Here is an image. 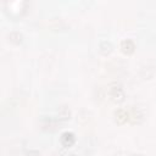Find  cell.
I'll list each match as a JSON object with an SVG mask.
<instances>
[{"label": "cell", "mask_w": 156, "mask_h": 156, "mask_svg": "<svg viewBox=\"0 0 156 156\" xmlns=\"http://www.w3.org/2000/svg\"><path fill=\"white\" fill-rule=\"evenodd\" d=\"M115 118H116V121L118 122V123H124V122H127L128 121V118H129V115H128V112L127 111H124V110H117L116 112H115Z\"/></svg>", "instance_id": "3"}, {"label": "cell", "mask_w": 156, "mask_h": 156, "mask_svg": "<svg viewBox=\"0 0 156 156\" xmlns=\"http://www.w3.org/2000/svg\"><path fill=\"white\" fill-rule=\"evenodd\" d=\"M74 140H76L74 134L71 133V132H65V133H62V135H61V144H62L63 146H66V147L72 146V145L74 144Z\"/></svg>", "instance_id": "2"}, {"label": "cell", "mask_w": 156, "mask_h": 156, "mask_svg": "<svg viewBox=\"0 0 156 156\" xmlns=\"http://www.w3.org/2000/svg\"><path fill=\"white\" fill-rule=\"evenodd\" d=\"M121 48L123 50V52L126 54H130L134 51V43L130 40V39H126L121 43Z\"/></svg>", "instance_id": "4"}, {"label": "cell", "mask_w": 156, "mask_h": 156, "mask_svg": "<svg viewBox=\"0 0 156 156\" xmlns=\"http://www.w3.org/2000/svg\"><path fill=\"white\" fill-rule=\"evenodd\" d=\"M108 91H110V96L112 98V100H115L117 102L123 101V99H124V91H123V89H122V87L119 84H117V83L111 84Z\"/></svg>", "instance_id": "1"}]
</instances>
